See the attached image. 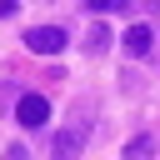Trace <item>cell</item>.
<instances>
[{
  "mask_svg": "<svg viewBox=\"0 0 160 160\" xmlns=\"http://www.w3.org/2000/svg\"><path fill=\"white\" fill-rule=\"evenodd\" d=\"M65 40H70V35H65L60 25H35V30H25V50H30V55H60Z\"/></svg>",
  "mask_w": 160,
  "mask_h": 160,
  "instance_id": "obj_2",
  "label": "cell"
},
{
  "mask_svg": "<svg viewBox=\"0 0 160 160\" xmlns=\"http://www.w3.org/2000/svg\"><path fill=\"white\" fill-rule=\"evenodd\" d=\"M5 160H30V155H25L20 145H15V150H5Z\"/></svg>",
  "mask_w": 160,
  "mask_h": 160,
  "instance_id": "obj_8",
  "label": "cell"
},
{
  "mask_svg": "<svg viewBox=\"0 0 160 160\" xmlns=\"http://www.w3.org/2000/svg\"><path fill=\"white\" fill-rule=\"evenodd\" d=\"M85 5H90V10L100 15V10H115V5H125V0H85Z\"/></svg>",
  "mask_w": 160,
  "mask_h": 160,
  "instance_id": "obj_7",
  "label": "cell"
},
{
  "mask_svg": "<svg viewBox=\"0 0 160 160\" xmlns=\"http://www.w3.org/2000/svg\"><path fill=\"white\" fill-rule=\"evenodd\" d=\"M105 45H110V30H105V25H95V30H90V40H85V50H90V55H100Z\"/></svg>",
  "mask_w": 160,
  "mask_h": 160,
  "instance_id": "obj_6",
  "label": "cell"
},
{
  "mask_svg": "<svg viewBox=\"0 0 160 160\" xmlns=\"http://www.w3.org/2000/svg\"><path fill=\"white\" fill-rule=\"evenodd\" d=\"M150 155H155V135H135V140L125 145L120 160H150Z\"/></svg>",
  "mask_w": 160,
  "mask_h": 160,
  "instance_id": "obj_5",
  "label": "cell"
},
{
  "mask_svg": "<svg viewBox=\"0 0 160 160\" xmlns=\"http://www.w3.org/2000/svg\"><path fill=\"white\" fill-rule=\"evenodd\" d=\"M15 120H20L25 130L45 125V120H50V100H45V95H20V105H15Z\"/></svg>",
  "mask_w": 160,
  "mask_h": 160,
  "instance_id": "obj_3",
  "label": "cell"
},
{
  "mask_svg": "<svg viewBox=\"0 0 160 160\" xmlns=\"http://www.w3.org/2000/svg\"><path fill=\"white\" fill-rule=\"evenodd\" d=\"M85 140H90V100H80L75 115L60 125V135L50 140V160H80Z\"/></svg>",
  "mask_w": 160,
  "mask_h": 160,
  "instance_id": "obj_1",
  "label": "cell"
},
{
  "mask_svg": "<svg viewBox=\"0 0 160 160\" xmlns=\"http://www.w3.org/2000/svg\"><path fill=\"white\" fill-rule=\"evenodd\" d=\"M150 50H155L150 25H130V30H125V55H150Z\"/></svg>",
  "mask_w": 160,
  "mask_h": 160,
  "instance_id": "obj_4",
  "label": "cell"
}]
</instances>
